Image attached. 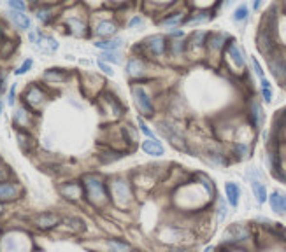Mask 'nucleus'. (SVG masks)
<instances>
[{
  "instance_id": "f257e3e1",
  "label": "nucleus",
  "mask_w": 286,
  "mask_h": 252,
  "mask_svg": "<svg viewBox=\"0 0 286 252\" xmlns=\"http://www.w3.org/2000/svg\"><path fill=\"white\" fill-rule=\"evenodd\" d=\"M84 187V198L90 201L92 207L95 209H104L111 203L109 191H107V184L100 175L88 174L84 175V179L81 180Z\"/></svg>"
},
{
  "instance_id": "f03ea898",
  "label": "nucleus",
  "mask_w": 286,
  "mask_h": 252,
  "mask_svg": "<svg viewBox=\"0 0 286 252\" xmlns=\"http://www.w3.org/2000/svg\"><path fill=\"white\" fill-rule=\"evenodd\" d=\"M106 184L107 191H109L111 203H114L118 209H127L133 203V189L130 182H127L125 179L114 177Z\"/></svg>"
},
{
  "instance_id": "7ed1b4c3",
  "label": "nucleus",
  "mask_w": 286,
  "mask_h": 252,
  "mask_svg": "<svg viewBox=\"0 0 286 252\" xmlns=\"http://www.w3.org/2000/svg\"><path fill=\"white\" fill-rule=\"evenodd\" d=\"M132 96H133V100H135V105L139 107V110H141L144 116H148V118H150V116H153V114H154L153 100H151L150 95L144 91V88L133 84V86H132Z\"/></svg>"
},
{
  "instance_id": "20e7f679",
  "label": "nucleus",
  "mask_w": 286,
  "mask_h": 252,
  "mask_svg": "<svg viewBox=\"0 0 286 252\" xmlns=\"http://www.w3.org/2000/svg\"><path fill=\"white\" fill-rule=\"evenodd\" d=\"M158 128H160V133L165 137V139L169 140V142L174 145V147L177 149H186V144H185V137H183V133H181L179 130H177L176 126L172 125V123L169 121H162L158 123Z\"/></svg>"
},
{
  "instance_id": "39448f33",
  "label": "nucleus",
  "mask_w": 286,
  "mask_h": 252,
  "mask_svg": "<svg viewBox=\"0 0 286 252\" xmlns=\"http://www.w3.org/2000/svg\"><path fill=\"white\" fill-rule=\"evenodd\" d=\"M34 226L40 231H51L62 224V217L57 212H40L32 219Z\"/></svg>"
},
{
  "instance_id": "423d86ee",
  "label": "nucleus",
  "mask_w": 286,
  "mask_h": 252,
  "mask_svg": "<svg viewBox=\"0 0 286 252\" xmlns=\"http://www.w3.org/2000/svg\"><path fill=\"white\" fill-rule=\"evenodd\" d=\"M58 193L69 201L84 200V187L83 182H79V180H72V182H65L62 186H58Z\"/></svg>"
},
{
  "instance_id": "0eeeda50",
  "label": "nucleus",
  "mask_w": 286,
  "mask_h": 252,
  "mask_svg": "<svg viewBox=\"0 0 286 252\" xmlns=\"http://www.w3.org/2000/svg\"><path fill=\"white\" fill-rule=\"evenodd\" d=\"M141 46L150 53L151 56H162V54H165V51H167V40L163 39L162 35H151V37H148Z\"/></svg>"
},
{
  "instance_id": "6e6552de",
  "label": "nucleus",
  "mask_w": 286,
  "mask_h": 252,
  "mask_svg": "<svg viewBox=\"0 0 286 252\" xmlns=\"http://www.w3.org/2000/svg\"><path fill=\"white\" fill-rule=\"evenodd\" d=\"M21 196V186L16 182H0V203H11V201L19 200Z\"/></svg>"
},
{
  "instance_id": "1a4fd4ad",
  "label": "nucleus",
  "mask_w": 286,
  "mask_h": 252,
  "mask_svg": "<svg viewBox=\"0 0 286 252\" xmlns=\"http://www.w3.org/2000/svg\"><path fill=\"white\" fill-rule=\"evenodd\" d=\"M249 238V230L242 224H232L229 230L223 233L225 242H232V244H237V242H244V240Z\"/></svg>"
},
{
  "instance_id": "9d476101",
  "label": "nucleus",
  "mask_w": 286,
  "mask_h": 252,
  "mask_svg": "<svg viewBox=\"0 0 286 252\" xmlns=\"http://www.w3.org/2000/svg\"><path fill=\"white\" fill-rule=\"evenodd\" d=\"M268 67H270V72L277 81H285L286 79V60L279 54L274 53L272 56H268Z\"/></svg>"
},
{
  "instance_id": "9b49d317",
  "label": "nucleus",
  "mask_w": 286,
  "mask_h": 252,
  "mask_svg": "<svg viewBox=\"0 0 286 252\" xmlns=\"http://www.w3.org/2000/svg\"><path fill=\"white\" fill-rule=\"evenodd\" d=\"M46 100V95L44 91L40 90V88H37L36 84L34 86H30L27 90V93H25V102H27L30 107H34V109H37L39 105H42Z\"/></svg>"
},
{
  "instance_id": "f8f14e48",
  "label": "nucleus",
  "mask_w": 286,
  "mask_h": 252,
  "mask_svg": "<svg viewBox=\"0 0 286 252\" xmlns=\"http://www.w3.org/2000/svg\"><path fill=\"white\" fill-rule=\"evenodd\" d=\"M270 203V209L276 214H285L286 212V195L281 191H274L272 195L267 198Z\"/></svg>"
},
{
  "instance_id": "ddd939ff",
  "label": "nucleus",
  "mask_w": 286,
  "mask_h": 252,
  "mask_svg": "<svg viewBox=\"0 0 286 252\" xmlns=\"http://www.w3.org/2000/svg\"><path fill=\"white\" fill-rule=\"evenodd\" d=\"M146 63L141 60V58H130L128 60V63H127V72H128V75L130 77H135V79H139L141 75H144L146 74Z\"/></svg>"
},
{
  "instance_id": "4468645a",
  "label": "nucleus",
  "mask_w": 286,
  "mask_h": 252,
  "mask_svg": "<svg viewBox=\"0 0 286 252\" xmlns=\"http://www.w3.org/2000/svg\"><path fill=\"white\" fill-rule=\"evenodd\" d=\"M116 32H118V26H116L114 21H111V19L100 21L97 25V28H95V35L97 37H104V39H111Z\"/></svg>"
},
{
  "instance_id": "2eb2a0df",
  "label": "nucleus",
  "mask_w": 286,
  "mask_h": 252,
  "mask_svg": "<svg viewBox=\"0 0 286 252\" xmlns=\"http://www.w3.org/2000/svg\"><path fill=\"white\" fill-rule=\"evenodd\" d=\"M249 180H251V189H253V195H255L256 201H258L260 205L265 203V201H267V198H268L265 184L262 182L260 179H256V177H249Z\"/></svg>"
},
{
  "instance_id": "dca6fc26",
  "label": "nucleus",
  "mask_w": 286,
  "mask_h": 252,
  "mask_svg": "<svg viewBox=\"0 0 286 252\" xmlns=\"http://www.w3.org/2000/svg\"><path fill=\"white\" fill-rule=\"evenodd\" d=\"M106 247L109 252H135L133 247L128 242L121 238H107L106 240Z\"/></svg>"
},
{
  "instance_id": "f3484780",
  "label": "nucleus",
  "mask_w": 286,
  "mask_h": 252,
  "mask_svg": "<svg viewBox=\"0 0 286 252\" xmlns=\"http://www.w3.org/2000/svg\"><path fill=\"white\" fill-rule=\"evenodd\" d=\"M142 151L146 154H150V156H163L165 149H163V145L156 139H146L142 142Z\"/></svg>"
},
{
  "instance_id": "a211bd4d",
  "label": "nucleus",
  "mask_w": 286,
  "mask_h": 252,
  "mask_svg": "<svg viewBox=\"0 0 286 252\" xmlns=\"http://www.w3.org/2000/svg\"><path fill=\"white\" fill-rule=\"evenodd\" d=\"M227 54H229V58L233 61V65L237 67V69H242L244 67V56H242V51L239 49V46L235 42H230L229 48H227Z\"/></svg>"
},
{
  "instance_id": "6ab92c4d",
  "label": "nucleus",
  "mask_w": 286,
  "mask_h": 252,
  "mask_svg": "<svg viewBox=\"0 0 286 252\" xmlns=\"http://www.w3.org/2000/svg\"><path fill=\"white\" fill-rule=\"evenodd\" d=\"M225 193H227V201L232 207H237L239 200H241V189L235 182H227L225 184Z\"/></svg>"
},
{
  "instance_id": "aec40b11",
  "label": "nucleus",
  "mask_w": 286,
  "mask_h": 252,
  "mask_svg": "<svg viewBox=\"0 0 286 252\" xmlns=\"http://www.w3.org/2000/svg\"><path fill=\"white\" fill-rule=\"evenodd\" d=\"M95 46H97L98 49H104V53H114L116 49H119L121 46H123V39L116 37V39L97 40V42H95Z\"/></svg>"
},
{
  "instance_id": "412c9836",
  "label": "nucleus",
  "mask_w": 286,
  "mask_h": 252,
  "mask_svg": "<svg viewBox=\"0 0 286 252\" xmlns=\"http://www.w3.org/2000/svg\"><path fill=\"white\" fill-rule=\"evenodd\" d=\"M225 39H227V35L225 34H209L206 39V44L209 51H221L225 44Z\"/></svg>"
},
{
  "instance_id": "4be33fe9",
  "label": "nucleus",
  "mask_w": 286,
  "mask_h": 252,
  "mask_svg": "<svg viewBox=\"0 0 286 252\" xmlns=\"http://www.w3.org/2000/svg\"><path fill=\"white\" fill-rule=\"evenodd\" d=\"M62 224L67 228V230H71L72 233H83V231L86 230V224H84V221H81L79 217L62 219Z\"/></svg>"
},
{
  "instance_id": "5701e85b",
  "label": "nucleus",
  "mask_w": 286,
  "mask_h": 252,
  "mask_svg": "<svg viewBox=\"0 0 286 252\" xmlns=\"http://www.w3.org/2000/svg\"><path fill=\"white\" fill-rule=\"evenodd\" d=\"M251 121H253V126H262L264 123V109H262V105L258 104L256 100L251 102Z\"/></svg>"
},
{
  "instance_id": "b1692460",
  "label": "nucleus",
  "mask_w": 286,
  "mask_h": 252,
  "mask_svg": "<svg viewBox=\"0 0 286 252\" xmlns=\"http://www.w3.org/2000/svg\"><path fill=\"white\" fill-rule=\"evenodd\" d=\"M67 26L72 30V34L74 35H86V25H84L83 21H79V19H76V18H71V19H67Z\"/></svg>"
},
{
  "instance_id": "393cba45",
  "label": "nucleus",
  "mask_w": 286,
  "mask_h": 252,
  "mask_svg": "<svg viewBox=\"0 0 286 252\" xmlns=\"http://www.w3.org/2000/svg\"><path fill=\"white\" fill-rule=\"evenodd\" d=\"M11 16H13V21L16 23L21 30H28V28H30V18L25 16V13H14L13 11Z\"/></svg>"
},
{
  "instance_id": "a878e982",
  "label": "nucleus",
  "mask_w": 286,
  "mask_h": 252,
  "mask_svg": "<svg viewBox=\"0 0 286 252\" xmlns=\"http://www.w3.org/2000/svg\"><path fill=\"white\" fill-rule=\"evenodd\" d=\"M123 158V152H119V151H114V149H109V151H106L104 154L100 156V161L102 163H113V161H118Z\"/></svg>"
},
{
  "instance_id": "bb28decb",
  "label": "nucleus",
  "mask_w": 286,
  "mask_h": 252,
  "mask_svg": "<svg viewBox=\"0 0 286 252\" xmlns=\"http://www.w3.org/2000/svg\"><path fill=\"white\" fill-rule=\"evenodd\" d=\"M16 137H18V142H19V147L23 149V151H30V145H34V144L30 142L32 140V137L28 133H25V131H18V135H16Z\"/></svg>"
},
{
  "instance_id": "cd10ccee",
  "label": "nucleus",
  "mask_w": 286,
  "mask_h": 252,
  "mask_svg": "<svg viewBox=\"0 0 286 252\" xmlns=\"http://www.w3.org/2000/svg\"><path fill=\"white\" fill-rule=\"evenodd\" d=\"M206 39H207L206 32H195V34L191 35V40H190V44H191L193 48H202L204 44H206Z\"/></svg>"
},
{
  "instance_id": "c85d7f7f",
  "label": "nucleus",
  "mask_w": 286,
  "mask_h": 252,
  "mask_svg": "<svg viewBox=\"0 0 286 252\" xmlns=\"http://www.w3.org/2000/svg\"><path fill=\"white\" fill-rule=\"evenodd\" d=\"M260 83H262V95H264V100L267 102H272V88H270V83H268L267 79H260Z\"/></svg>"
},
{
  "instance_id": "c756f323",
  "label": "nucleus",
  "mask_w": 286,
  "mask_h": 252,
  "mask_svg": "<svg viewBox=\"0 0 286 252\" xmlns=\"http://www.w3.org/2000/svg\"><path fill=\"white\" fill-rule=\"evenodd\" d=\"M229 216V207H227V201L225 198H220L218 200V222H223Z\"/></svg>"
},
{
  "instance_id": "7c9ffc66",
  "label": "nucleus",
  "mask_w": 286,
  "mask_h": 252,
  "mask_svg": "<svg viewBox=\"0 0 286 252\" xmlns=\"http://www.w3.org/2000/svg\"><path fill=\"white\" fill-rule=\"evenodd\" d=\"M46 79H49V81H62V79L67 77L65 70H58V69H53V70H48L44 74Z\"/></svg>"
},
{
  "instance_id": "2f4dec72",
  "label": "nucleus",
  "mask_w": 286,
  "mask_h": 252,
  "mask_svg": "<svg viewBox=\"0 0 286 252\" xmlns=\"http://www.w3.org/2000/svg\"><path fill=\"white\" fill-rule=\"evenodd\" d=\"M248 14H249L248 5H239V7L235 9V13H233V21H244L248 18Z\"/></svg>"
},
{
  "instance_id": "473e14b6",
  "label": "nucleus",
  "mask_w": 286,
  "mask_h": 252,
  "mask_svg": "<svg viewBox=\"0 0 286 252\" xmlns=\"http://www.w3.org/2000/svg\"><path fill=\"white\" fill-rule=\"evenodd\" d=\"M37 18H39L40 21L42 23H49L51 21V9L49 7H42V9H39V11H37Z\"/></svg>"
},
{
  "instance_id": "72a5a7b5",
  "label": "nucleus",
  "mask_w": 286,
  "mask_h": 252,
  "mask_svg": "<svg viewBox=\"0 0 286 252\" xmlns=\"http://www.w3.org/2000/svg\"><path fill=\"white\" fill-rule=\"evenodd\" d=\"M233 149H235V152L239 154V158H246L248 154H249V145L244 142H239L233 145Z\"/></svg>"
},
{
  "instance_id": "f704fd0d",
  "label": "nucleus",
  "mask_w": 286,
  "mask_h": 252,
  "mask_svg": "<svg viewBox=\"0 0 286 252\" xmlns=\"http://www.w3.org/2000/svg\"><path fill=\"white\" fill-rule=\"evenodd\" d=\"M11 175H13V172H11L9 166L4 165V163H0V182H7L11 179Z\"/></svg>"
},
{
  "instance_id": "c9c22d12",
  "label": "nucleus",
  "mask_w": 286,
  "mask_h": 252,
  "mask_svg": "<svg viewBox=\"0 0 286 252\" xmlns=\"http://www.w3.org/2000/svg\"><path fill=\"white\" fill-rule=\"evenodd\" d=\"M209 19V13H198V14H195V16H191L188 19V23H191V25H195V23H202V21H207Z\"/></svg>"
},
{
  "instance_id": "e433bc0d",
  "label": "nucleus",
  "mask_w": 286,
  "mask_h": 252,
  "mask_svg": "<svg viewBox=\"0 0 286 252\" xmlns=\"http://www.w3.org/2000/svg\"><path fill=\"white\" fill-rule=\"evenodd\" d=\"M183 21V14H174L172 18H167V19H163V25L165 26H174V25H177V23H181Z\"/></svg>"
},
{
  "instance_id": "4c0bfd02",
  "label": "nucleus",
  "mask_w": 286,
  "mask_h": 252,
  "mask_svg": "<svg viewBox=\"0 0 286 252\" xmlns=\"http://www.w3.org/2000/svg\"><path fill=\"white\" fill-rule=\"evenodd\" d=\"M100 60L102 61H111V63H119V61H121L116 53H102Z\"/></svg>"
},
{
  "instance_id": "58836bf2",
  "label": "nucleus",
  "mask_w": 286,
  "mask_h": 252,
  "mask_svg": "<svg viewBox=\"0 0 286 252\" xmlns=\"http://www.w3.org/2000/svg\"><path fill=\"white\" fill-rule=\"evenodd\" d=\"M9 7L13 9L14 13H25L27 5L23 4V2H18V0H13V2H9Z\"/></svg>"
},
{
  "instance_id": "ea45409f",
  "label": "nucleus",
  "mask_w": 286,
  "mask_h": 252,
  "mask_svg": "<svg viewBox=\"0 0 286 252\" xmlns=\"http://www.w3.org/2000/svg\"><path fill=\"white\" fill-rule=\"evenodd\" d=\"M32 65H34V61H32V60H30V58H28V60H27V61H25V63H23V65H21V67H19V69H18V70H16V75H23V74H27L28 70H30V69H32Z\"/></svg>"
},
{
  "instance_id": "a19ab883",
  "label": "nucleus",
  "mask_w": 286,
  "mask_h": 252,
  "mask_svg": "<svg viewBox=\"0 0 286 252\" xmlns=\"http://www.w3.org/2000/svg\"><path fill=\"white\" fill-rule=\"evenodd\" d=\"M142 25H144V21H142L141 16H133L132 19H130V23H128V26H130V28H141Z\"/></svg>"
},
{
  "instance_id": "79ce46f5",
  "label": "nucleus",
  "mask_w": 286,
  "mask_h": 252,
  "mask_svg": "<svg viewBox=\"0 0 286 252\" xmlns=\"http://www.w3.org/2000/svg\"><path fill=\"white\" fill-rule=\"evenodd\" d=\"M97 63H98V67H100V70H102V72H106L107 75H113V74H114V70H113V67H109V65H107L106 61L98 60Z\"/></svg>"
},
{
  "instance_id": "37998d69",
  "label": "nucleus",
  "mask_w": 286,
  "mask_h": 252,
  "mask_svg": "<svg viewBox=\"0 0 286 252\" xmlns=\"http://www.w3.org/2000/svg\"><path fill=\"white\" fill-rule=\"evenodd\" d=\"M251 63H253V67H255V72H256V75H258L260 79H264L265 75H264V69L260 67V63H258V60L256 58H251Z\"/></svg>"
},
{
  "instance_id": "c03bdc74",
  "label": "nucleus",
  "mask_w": 286,
  "mask_h": 252,
  "mask_svg": "<svg viewBox=\"0 0 286 252\" xmlns=\"http://www.w3.org/2000/svg\"><path fill=\"white\" fill-rule=\"evenodd\" d=\"M139 125H141V131H142V133L146 135V137H148V139H154L153 131H151L150 128H148V126L144 125V121H142V119H139Z\"/></svg>"
},
{
  "instance_id": "a18cd8bd",
  "label": "nucleus",
  "mask_w": 286,
  "mask_h": 252,
  "mask_svg": "<svg viewBox=\"0 0 286 252\" xmlns=\"http://www.w3.org/2000/svg\"><path fill=\"white\" fill-rule=\"evenodd\" d=\"M172 49H174V53H183L185 46H183V42H174L172 44Z\"/></svg>"
},
{
  "instance_id": "49530a36",
  "label": "nucleus",
  "mask_w": 286,
  "mask_h": 252,
  "mask_svg": "<svg viewBox=\"0 0 286 252\" xmlns=\"http://www.w3.org/2000/svg\"><path fill=\"white\" fill-rule=\"evenodd\" d=\"M9 104H11V105L14 104V86L11 88V93H9Z\"/></svg>"
},
{
  "instance_id": "de8ad7c7",
  "label": "nucleus",
  "mask_w": 286,
  "mask_h": 252,
  "mask_svg": "<svg viewBox=\"0 0 286 252\" xmlns=\"http://www.w3.org/2000/svg\"><path fill=\"white\" fill-rule=\"evenodd\" d=\"M4 214H5V205L0 203V216H4Z\"/></svg>"
},
{
  "instance_id": "09e8293b",
  "label": "nucleus",
  "mask_w": 286,
  "mask_h": 252,
  "mask_svg": "<svg viewBox=\"0 0 286 252\" xmlns=\"http://www.w3.org/2000/svg\"><path fill=\"white\" fill-rule=\"evenodd\" d=\"M171 252H185V249H176V247H174V249H171Z\"/></svg>"
},
{
  "instance_id": "8fccbe9b",
  "label": "nucleus",
  "mask_w": 286,
  "mask_h": 252,
  "mask_svg": "<svg viewBox=\"0 0 286 252\" xmlns=\"http://www.w3.org/2000/svg\"><path fill=\"white\" fill-rule=\"evenodd\" d=\"M204 252H214V247H207V249H206V251H204Z\"/></svg>"
},
{
  "instance_id": "3c124183",
  "label": "nucleus",
  "mask_w": 286,
  "mask_h": 252,
  "mask_svg": "<svg viewBox=\"0 0 286 252\" xmlns=\"http://www.w3.org/2000/svg\"><path fill=\"white\" fill-rule=\"evenodd\" d=\"M283 84H285V88H286V79H285V81H283Z\"/></svg>"
},
{
  "instance_id": "603ef678",
  "label": "nucleus",
  "mask_w": 286,
  "mask_h": 252,
  "mask_svg": "<svg viewBox=\"0 0 286 252\" xmlns=\"http://www.w3.org/2000/svg\"><path fill=\"white\" fill-rule=\"evenodd\" d=\"M0 112H2V104H0Z\"/></svg>"
}]
</instances>
